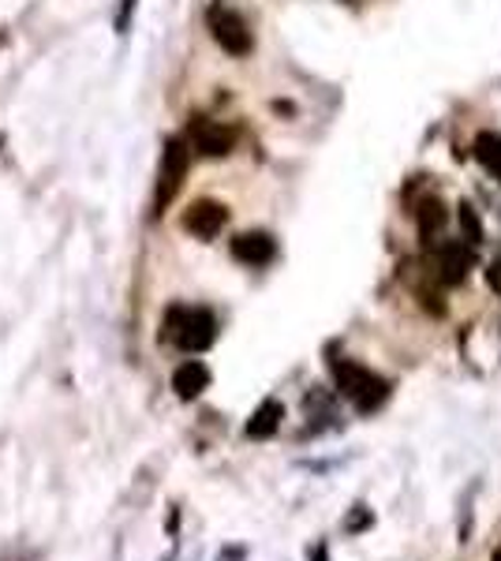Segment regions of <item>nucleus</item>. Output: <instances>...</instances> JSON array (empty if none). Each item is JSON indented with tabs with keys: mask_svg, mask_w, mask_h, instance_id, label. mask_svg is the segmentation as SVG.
Segmentation results:
<instances>
[{
	"mask_svg": "<svg viewBox=\"0 0 501 561\" xmlns=\"http://www.w3.org/2000/svg\"><path fill=\"white\" fill-rule=\"evenodd\" d=\"M487 285H490V293L501 300V255L498 259H490V266H487Z\"/></svg>",
	"mask_w": 501,
	"mask_h": 561,
	"instance_id": "obj_14",
	"label": "nucleus"
},
{
	"mask_svg": "<svg viewBox=\"0 0 501 561\" xmlns=\"http://www.w3.org/2000/svg\"><path fill=\"white\" fill-rule=\"evenodd\" d=\"M232 255L243 262V266H266L277 255V243L266 232H240L232 240Z\"/></svg>",
	"mask_w": 501,
	"mask_h": 561,
	"instance_id": "obj_7",
	"label": "nucleus"
},
{
	"mask_svg": "<svg viewBox=\"0 0 501 561\" xmlns=\"http://www.w3.org/2000/svg\"><path fill=\"white\" fill-rule=\"evenodd\" d=\"M460 229H464V237H468L471 248H479V243H482V221H479V214L471 210L468 203L460 206Z\"/></svg>",
	"mask_w": 501,
	"mask_h": 561,
	"instance_id": "obj_13",
	"label": "nucleus"
},
{
	"mask_svg": "<svg viewBox=\"0 0 501 561\" xmlns=\"http://www.w3.org/2000/svg\"><path fill=\"white\" fill-rule=\"evenodd\" d=\"M490 561H501V542H498V547H494V554H490Z\"/></svg>",
	"mask_w": 501,
	"mask_h": 561,
	"instance_id": "obj_15",
	"label": "nucleus"
},
{
	"mask_svg": "<svg viewBox=\"0 0 501 561\" xmlns=\"http://www.w3.org/2000/svg\"><path fill=\"white\" fill-rule=\"evenodd\" d=\"M195 150L198 153H206V158H225V153L232 150V139L236 135L229 131V128H221V124H195Z\"/></svg>",
	"mask_w": 501,
	"mask_h": 561,
	"instance_id": "obj_9",
	"label": "nucleus"
},
{
	"mask_svg": "<svg viewBox=\"0 0 501 561\" xmlns=\"http://www.w3.org/2000/svg\"><path fill=\"white\" fill-rule=\"evenodd\" d=\"M415 221H419V232H423V240L431 243L434 232L445 225V206H442V198H426L423 206L415 210Z\"/></svg>",
	"mask_w": 501,
	"mask_h": 561,
	"instance_id": "obj_12",
	"label": "nucleus"
},
{
	"mask_svg": "<svg viewBox=\"0 0 501 561\" xmlns=\"http://www.w3.org/2000/svg\"><path fill=\"white\" fill-rule=\"evenodd\" d=\"M209 34H214V42L221 45L225 53H232V57H248L251 53V26L243 23L240 12H232V8H209Z\"/></svg>",
	"mask_w": 501,
	"mask_h": 561,
	"instance_id": "obj_3",
	"label": "nucleus"
},
{
	"mask_svg": "<svg viewBox=\"0 0 501 561\" xmlns=\"http://www.w3.org/2000/svg\"><path fill=\"white\" fill-rule=\"evenodd\" d=\"M471 153H476V161L487 169V176L501 184V135L498 131H479L476 142H471Z\"/></svg>",
	"mask_w": 501,
	"mask_h": 561,
	"instance_id": "obj_10",
	"label": "nucleus"
},
{
	"mask_svg": "<svg viewBox=\"0 0 501 561\" xmlns=\"http://www.w3.org/2000/svg\"><path fill=\"white\" fill-rule=\"evenodd\" d=\"M225 221H229V210L221 203H209V198H198L184 214V229L198 240H214L225 229Z\"/></svg>",
	"mask_w": 501,
	"mask_h": 561,
	"instance_id": "obj_6",
	"label": "nucleus"
},
{
	"mask_svg": "<svg viewBox=\"0 0 501 561\" xmlns=\"http://www.w3.org/2000/svg\"><path fill=\"white\" fill-rule=\"evenodd\" d=\"M431 266H434V277L445 280V285H460V280L468 277V270H471V248H468V243H460V240H445V243L434 248Z\"/></svg>",
	"mask_w": 501,
	"mask_h": 561,
	"instance_id": "obj_5",
	"label": "nucleus"
},
{
	"mask_svg": "<svg viewBox=\"0 0 501 561\" xmlns=\"http://www.w3.org/2000/svg\"><path fill=\"white\" fill-rule=\"evenodd\" d=\"M333 378H337V389L341 397L352 404L355 412H378L389 397V382L378 378L371 367L363 364H352V359H333Z\"/></svg>",
	"mask_w": 501,
	"mask_h": 561,
	"instance_id": "obj_1",
	"label": "nucleus"
},
{
	"mask_svg": "<svg viewBox=\"0 0 501 561\" xmlns=\"http://www.w3.org/2000/svg\"><path fill=\"white\" fill-rule=\"evenodd\" d=\"M281 420H285V409H281V401H262L254 415L248 420V438H273L281 427Z\"/></svg>",
	"mask_w": 501,
	"mask_h": 561,
	"instance_id": "obj_11",
	"label": "nucleus"
},
{
	"mask_svg": "<svg viewBox=\"0 0 501 561\" xmlns=\"http://www.w3.org/2000/svg\"><path fill=\"white\" fill-rule=\"evenodd\" d=\"M172 389H177L180 401H195L198 393H206L209 389V367L198 364V359L180 364L177 370H172Z\"/></svg>",
	"mask_w": 501,
	"mask_h": 561,
	"instance_id": "obj_8",
	"label": "nucleus"
},
{
	"mask_svg": "<svg viewBox=\"0 0 501 561\" xmlns=\"http://www.w3.org/2000/svg\"><path fill=\"white\" fill-rule=\"evenodd\" d=\"M166 337L184 352H206L217 341V319L206 307H169Z\"/></svg>",
	"mask_w": 501,
	"mask_h": 561,
	"instance_id": "obj_2",
	"label": "nucleus"
},
{
	"mask_svg": "<svg viewBox=\"0 0 501 561\" xmlns=\"http://www.w3.org/2000/svg\"><path fill=\"white\" fill-rule=\"evenodd\" d=\"M187 176V147L180 139L166 142V153H161V176H158V210L172 203V195L180 192Z\"/></svg>",
	"mask_w": 501,
	"mask_h": 561,
	"instance_id": "obj_4",
	"label": "nucleus"
}]
</instances>
